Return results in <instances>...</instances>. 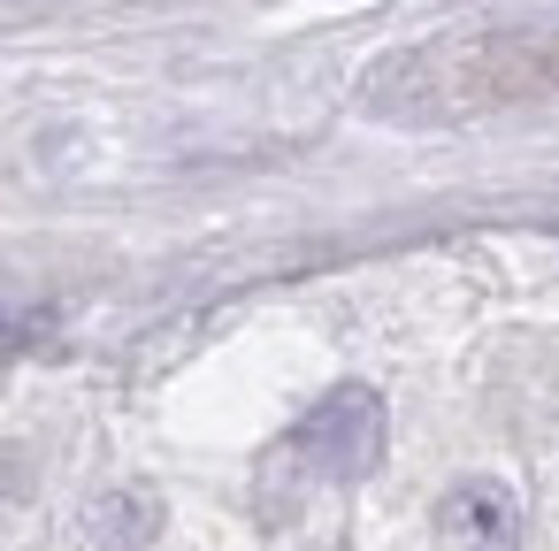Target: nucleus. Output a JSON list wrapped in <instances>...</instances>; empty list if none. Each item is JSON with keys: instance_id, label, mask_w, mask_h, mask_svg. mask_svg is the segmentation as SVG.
I'll return each mask as SVG.
<instances>
[{"instance_id": "f257e3e1", "label": "nucleus", "mask_w": 559, "mask_h": 551, "mask_svg": "<svg viewBox=\"0 0 559 551\" xmlns=\"http://www.w3.org/2000/svg\"><path fill=\"white\" fill-rule=\"evenodd\" d=\"M376 459H383V398L368 383H337L292 429V467L314 482H360Z\"/></svg>"}, {"instance_id": "7ed1b4c3", "label": "nucleus", "mask_w": 559, "mask_h": 551, "mask_svg": "<svg viewBox=\"0 0 559 551\" xmlns=\"http://www.w3.org/2000/svg\"><path fill=\"white\" fill-rule=\"evenodd\" d=\"M437 551H521V505L506 482L467 475L437 498Z\"/></svg>"}, {"instance_id": "f03ea898", "label": "nucleus", "mask_w": 559, "mask_h": 551, "mask_svg": "<svg viewBox=\"0 0 559 551\" xmlns=\"http://www.w3.org/2000/svg\"><path fill=\"white\" fill-rule=\"evenodd\" d=\"M536 93H559V32L544 39H483L460 70V100L490 108V100H536Z\"/></svg>"}]
</instances>
